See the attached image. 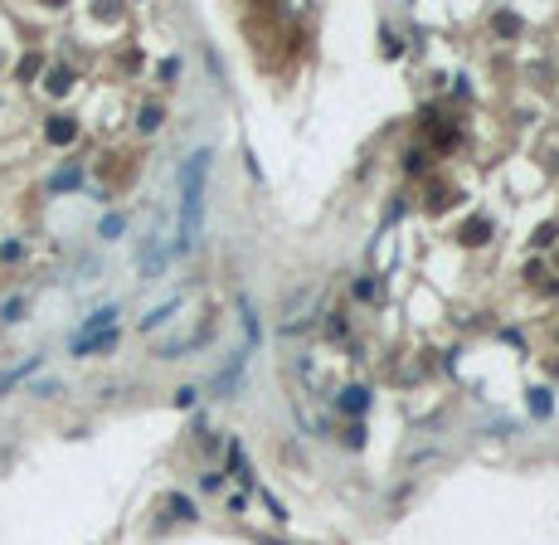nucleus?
<instances>
[{
  "label": "nucleus",
  "instance_id": "3",
  "mask_svg": "<svg viewBox=\"0 0 559 545\" xmlns=\"http://www.w3.org/2000/svg\"><path fill=\"white\" fill-rule=\"evenodd\" d=\"M44 136H49L54 146H69V141L78 136V127H73V117H49V127H44Z\"/></svg>",
  "mask_w": 559,
  "mask_h": 545
},
{
  "label": "nucleus",
  "instance_id": "6",
  "mask_svg": "<svg viewBox=\"0 0 559 545\" xmlns=\"http://www.w3.org/2000/svg\"><path fill=\"white\" fill-rule=\"evenodd\" d=\"M44 88H49V93H69V88H73V73H69V69H49Z\"/></svg>",
  "mask_w": 559,
  "mask_h": 545
},
{
  "label": "nucleus",
  "instance_id": "2",
  "mask_svg": "<svg viewBox=\"0 0 559 545\" xmlns=\"http://www.w3.org/2000/svg\"><path fill=\"white\" fill-rule=\"evenodd\" d=\"M112 322H117V307H97L93 317L83 322V331H78L73 341H88V336H102V331H112Z\"/></svg>",
  "mask_w": 559,
  "mask_h": 545
},
{
  "label": "nucleus",
  "instance_id": "14",
  "mask_svg": "<svg viewBox=\"0 0 559 545\" xmlns=\"http://www.w3.org/2000/svg\"><path fill=\"white\" fill-rule=\"evenodd\" d=\"M496 29H506V34H516V29H521V20H516V15H501V20H496Z\"/></svg>",
  "mask_w": 559,
  "mask_h": 545
},
{
  "label": "nucleus",
  "instance_id": "8",
  "mask_svg": "<svg viewBox=\"0 0 559 545\" xmlns=\"http://www.w3.org/2000/svg\"><path fill=\"white\" fill-rule=\"evenodd\" d=\"M78 181H83V171H78V166H69V171H59V176H54L49 185H54V190H73Z\"/></svg>",
  "mask_w": 559,
  "mask_h": 545
},
{
  "label": "nucleus",
  "instance_id": "10",
  "mask_svg": "<svg viewBox=\"0 0 559 545\" xmlns=\"http://www.w3.org/2000/svg\"><path fill=\"white\" fill-rule=\"evenodd\" d=\"M136 127H141V132H156V127H161V108H156V103H151V108H141Z\"/></svg>",
  "mask_w": 559,
  "mask_h": 545
},
{
  "label": "nucleus",
  "instance_id": "5",
  "mask_svg": "<svg viewBox=\"0 0 559 545\" xmlns=\"http://www.w3.org/2000/svg\"><path fill=\"white\" fill-rule=\"evenodd\" d=\"M176 307H181V297H171V302H161V307H156L151 317H141V331H156V327H161V322H166V317H171V312H176Z\"/></svg>",
  "mask_w": 559,
  "mask_h": 545
},
{
  "label": "nucleus",
  "instance_id": "11",
  "mask_svg": "<svg viewBox=\"0 0 559 545\" xmlns=\"http://www.w3.org/2000/svg\"><path fill=\"white\" fill-rule=\"evenodd\" d=\"M20 312H24V297H10V302L0 307V322H20Z\"/></svg>",
  "mask_w": 559,
  "mask_h": 545
},
{
  "label": "nucleus",
  "instance_id": "9",
  "mask_svg": "<svg viewBox=\"0 0 559 545\" xmlns=\"http://www.w3.org/2000/svg\"><path fill=\"white\" fill-rule=\"evenodd\" d=\"M122 229H127V219H122V215H107L102 224H97V234H102V239H117Z\"/></svg>",
  "mask_w": 559,
  "mask_h": 545
},
{
  "label": "nucleus",
  "instance_id": "4",
  "mask_svg": "<svg viewBox=\"0 0 559 545\" xmlns=\"http://www.w3.org/2000/svg\"><path fill=\"white\" fill-rule=\"evenodd\" d=\"M39 360H44V355H29V360H24V365H15V370H5V375H0V395H5V390H10V385H15V380H24V375H29V370H39Z\"/></svg>",
  "mask_w": 559,
  "mask_h": 545
},
{
  "label": "nucleus",
  "instance_id": "13",
  "mask_svg": "<svg viewBox=\"0 0 559 545\" xmlns=\"http://www.w3.org/2000/svg\"><path fill=\"white\" fill-rule=\"evenodd\" d=\"M20 253H24V248H20V243H15V239H10V243H0V258H5V263H15V258H20Z\"/></svg>",
  "mask_w": 559,
  "mask_h": 545
},
{
  "label": "nucleus",
  "instance_id": "1",
  "mask_svg": "<svg viewBox=\"0 0 559 545\" xmlns=\"http://www.w3.org/2000/svg\"><path fill=\"white\" fill-rule=\"evenodd\" d=\"M209 161H214V151H209V146L190 151L185 161H181V239H176V253H181V258H185V253H194V243H199V229H204Z\"/></svg>",
  "mask_w": 559,
  "mask_h": 545
},
{
  "label": "nucleus",
  "instance_id": "12",
  "mask_svg": "<svg viewBox=\"0 0 559 545\" xmlns=\"http://www.w3.org/2000/svg\"><path fill=\"white\" fill-rule=\"evenodd\" d=\"M171 511L185 516V521H194V502H190V497H171Z\"/></svg>",
  "mask_w": 559,
  "mask_h": 545
},
{
  "label": "nucleus",
  "instance_id": "7",
  "mask_svg": "<svg viewBox=\"0 0 559 545\" xmlns=\"http://www.w3.org/2000/svg\"><path fill=\"white\" fill-rule=\"evenodd\" d=\"M341 409H346V414H365V409H370V395H365V390H346Z\"/></svg>",
  "mask_w": 559,
  "mask_h": 545
}]
</instances>
